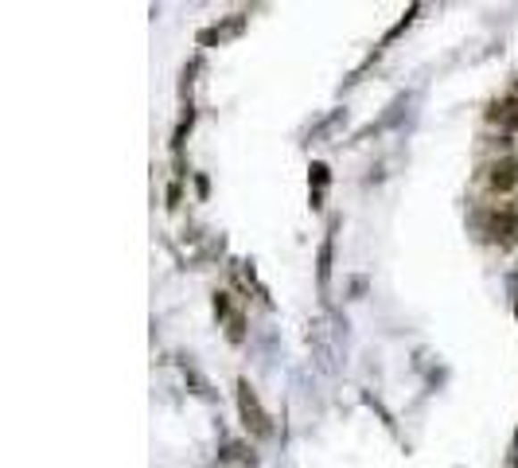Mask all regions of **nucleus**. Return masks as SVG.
<instances>
[{
  "label": "nucleus",
  "instance_id": "nucleus-3",
  "mask_svg": "<svg viewBox=\"0 0 518 468\" xmlns=\"http://www.w3.org/2000/svg\"><path fill=\"white\" fill-rule=\"evenodd\" d=\"M488 184H491L495 191H514V188H518V161H514V156H503V161L491 164Z\"/></svg>",
  "mask_w": 518,
  "mask_h": 468
},
{
  "label": "nucleus",
  "instance_id": "nucleus-2",
  "mask_svg": "<svg viewBox=\"0 0 518 468\" xmlns=\"http://www.w3.org/2000/svg\"><path fill=\"white\" fill-rule=\"evenodd\" d=\"M483 234H491V242H499V247H514L518 242V211H506V207L491 211Z\"/></svg>",
  "mask_w": 518,
  "mask_h": 468
},
{
  "label": "nucleus",
  "instance_id": "nucleus-4",
  "mask_svg": "<svg viewBox=\"0 0 518 468\" xmlns=\"http://www.w3.org/2000/svg\"><path fill=\"white\" fill-rule=\"evenodd\" d=\"M242 24H246V16H230V20H226V24H214V28H207V31H203V36H199V44H226V39H230V36H238V31H242Z\"/></svg>",
  "mask_w": 518,
  "mask_h": 468
},
{
  "label": "nucleus",
  "instance_id": "nucleus-5",
  "mask_svg": "<svg viewBox=\"0 0 518 468\" xmlns=\"http://www.w3.org/2000/svg\"><path fill=\"white\" fill-rule=\"evenodd\" d=\"M491 117H499V121H506V125H514L518 130V102H503V105H495V113Z\"/></svg>",
  "mask_w": 518,
  "mask_h": 468
},
{
  "label": "nucleus",
  "instance_id": "nucleus-1",
  "mask_svg": "<svg viewBox=\"0 0 518 468\" xmlns=\"http://www.w3.org/2000/svg\"><path fill=\"white\" fill-rule=\"evenodd\" d=\"M238 414H242V422H246V430L254 433V438H269L273 433V422H269V414H265V406L257 402V395H254V387L250 382H238Z\"/></svg>",
  "mask_w": 518,
  "mask_h": 468
}]
</instances>
